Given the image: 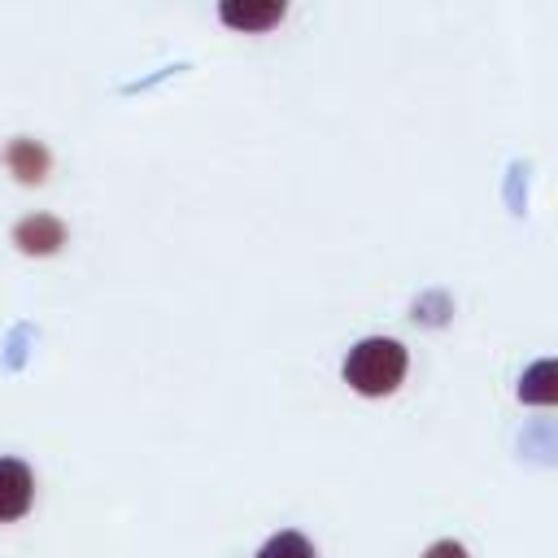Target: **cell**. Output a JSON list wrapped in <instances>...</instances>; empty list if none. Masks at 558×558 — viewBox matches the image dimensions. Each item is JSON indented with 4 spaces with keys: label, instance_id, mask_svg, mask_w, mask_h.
I'll use <instances>...</instances> for the list:
<instances>
[{
    "label": "cell",
    "instance_id": "6da1fadb",
    "mask_svg": "<svg viewBox=\"0 0 558 558\" xmlns=\"http://www.w3.org/2000/svg\"><path fill=\"white\" fill-rule=\"evenodd\" d=\"M405 344L392 340V336H366L349 349L344 357V384L357 392V397H392L405 379Z\"/></svg>",
    "mask_w": 558,
    "mask_h": 558
},
{
    "label": "cell",
    "instance_id": "7a4b0ae2",
    "mask_svg": "<svg viewBox=\"0 0 558 558\" xmlns=\"http://www.w3.org/2000/svg\"><path fill=\"white\" fill-rule=\"evenodd\" d=\"M218 17L227 31L266 35L288 17V0H218Z\"/></svg>",
    "mask_w": 558,
    "mask_h": 558
},
{
    "label": "cell",
    "instance_id": "3957f363",
    "mask_svg": "<svg viewBox=\"0 0 558 558\" xmlns=\"http://www.w3.org/2000/svg\"><path fill=\"white\" fill-rule=\"evenodd\" d=\"M35 501V475L17 458H0V523H13Z\"/></svg>",
    "mask_w": 558,
    "mask_h": 558
},
{
    "label": "cell",
    "instance_id": "277c9868",
    "mask_svg": "<svg viewBox=\"0 0 558 558\" xmlns=\"http://www.w3.org/2000/svg\"><path fill=\"white\" fill-rule=\"evenodd\" d=\"M4 170H9L17 183L35 187V183H44V179H48V170H52V153H48L39 140L17 135V140H9V144H4Z\"/></svg>",
    "mask_w": 558,
    "mask_h": 558
},
{
    "label": "cell",
    "instance_id": "5b68a950",
    "mask_svg": "<svg viewBox=\"0 0 558 558\" xmlns=\"http://www.w3.org/2000/svg\"><path fill=\"white\" fill-rule=\"evenodd\" d=\"M13 244H17L26 257H52V253H61V244H65V222L52 218V214H31V218H22V222L13 227Z\"/></svg>",
    "mask_w": 558,
    "mask_h": 558
},
{
    "label": "cell",
    "instance_id": "8992f818",
    "mask_svg": "<svg viewBox=\"0 0 558 558\" xmlns=\"http://www.w3.org/2000/svg\"><path fill=\"white\" fill-rule=\"evenodd\" d=\"M519 401L523 405H558V357L532 362L519 379Z\"/></svg>",
    "mask_w": 558,
    "mask_h": 558
},
{
    "label": "cell",
    "instance_id": "52a82bcc",
    "mask_svg": "<svg viewBox=\"0 0 558 558\" xmlns=\"http://www.w3.org/2000/svg\"><path fill=\"white\" fill-rule=\"evenodd\" d=\"M257 558H318V554H314V545H310L301 532H275V536L257 549Z\"/></svg>",
    "mask_w": 558,
    "mask_h": 558
},
{
    "label": "cell",
    "instance_id": "ba28073f",
    "mask_svg": "<svg viewBox=\"0 0 558 558\" xmlns=\"http://www.w3.org/2000/svg\"><path fill=\"white\" fill-rule=\"evenodd\" d=\"M423 558H471V554H466V545H458V541H436V545L423 549Z\"/></svg>",
    "mask_w": 558,
    "mask_h": 558
}]
</instances>
